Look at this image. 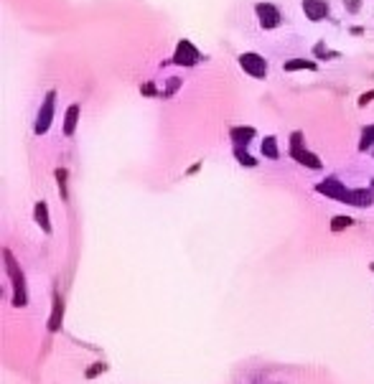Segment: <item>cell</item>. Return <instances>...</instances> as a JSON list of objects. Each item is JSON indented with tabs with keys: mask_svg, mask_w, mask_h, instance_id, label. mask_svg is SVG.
Wrapping results in <instances>:
<instances>
[{
	"mask_svg": "<svg viewBox=\"0 0 374 384\" xmlns=\"http://www.w3.org/2000/svg\"><path fill=\"white\" fill-rule=\"evenodd\" d=\"M239 66H242L249 76H255V79H265V76H267V61H265L260 54H252V51L239 54Z\"/></svg>",
	"mask_w": 374,
	"mask_h": 384,
	"instance_id": "cell-1",
	"label": "cell"
},
{
	"mask_svg": "<svg viewBox=\"0 0 374 384\" xmlns=\"http://www.w3.org/2000/svg\"><path fill=\"white\" fill-rule=\"evenodd\" d=\"M290 153H293V158H298V163H303V166H308V168H313V171H318V168H321V161H318V156H313V153L303 150V135H301V133H293V143H290Z\"/></svg>",
	"mask_w": 374,
	"mask_h": 384,
	"instance_id": "cell-2",
	"label": "cell"
},
{
	"mask_svg": "<svg viewBox=\"0 0 374 384\" xmlns=\"http://www.w3.org/2000/svg\"><path fill=\"white\" fill-rule=\"evenodd\" d=\"M199 59H201V54H199V49H196L191 41H181V44L176 46L173 61H176L178 66H194Z\"/></svg>",
	"mask_w": 374,
	"mask_h": 384,
	"instance_id": "cell-3",
	"label": "cell"
},
{
	"mask_svg": "<svg viewBox=\"0 0 374 384\" xmlns=\"http://www.w3.org/2000/svg\"><path fill=\"white\" fill-rule=\"evenodd\" d=\"M54 97H56V92H49L46 99H44V107L38 109V117H36V133L38 135L46 133L49 125H51V117H54Z\"/></svg>",
	"mask_w": 374,
	"mask_h": 384,
	"instance_id": "cell-4",
	"label": "cell"
},
{
	"mask_svg": "<svg viewBox=\"0 0 374 384\" xmlns=\"http://www.w3.org/2000/svg\"><path fill=\"white\" fill-rule=\"evenodd\" d=\"M255 13H257L262 28L270 31V28H277V26H280V13H277V8H275L272 3H257V6H255Z\"/></svg>",
	"mask_w": 374,
	"mask_h": 384,
	"instance_id": "cell-5",
	"label": "cell"
},
{
	"mask_svg": "<svg viewBox=\"0 0 374 384\" xmlns=\"http://www.w3.org/2000/svg\"><path fill=\"white\" fill-rule=\"evenodd\" d=\"M6 260H8V275L13 280V288H16V305H26V290H23V275L18 273V267H16V260L13 254L6 249Z\"/></svg>",
	"mask_w": 374,
	"mask_h": 384,
	"instance_id": "cell-6",
	"label": "cell"
},
{
	"mask_svg": "<svg viewBox=\"0 0 374 384\" xmlns=\"http://www.w3.org/2000/svg\"><path fill=\"white\" fill-rule=\"evenodd\" d=\"M303 11L311 21H323L328 16V3L326 0H303Z\"/></svg>",
	"mask_w": 374,
	"mask_h": 384,
	"instance_id": "cell-7",
	"label": "cell"
},
{
	"mask_svg": "<svg viewBox=\"0 0 374 384\" xmlns=\"http://www.w3.org/2000/svg\"><path fill=\"white\" fill-rule=\"evenodd\" d=\"M318 188V194H326V196H331V199H344V194H346V188H344V183L339 181V178H328L326 183H318L316 186Z\"/></svg>",
	"mask_w": 374,
	"mask_h": 384,
	"instance_id": "cell-8",
	"label": "cell"
},
{
	"mask_svg": "<svg viewBox=\"0 0 374 384\" xmlns=\"http://www.w3.org/2000/svg\"><path fill=\"white\" fill-rule=\"evenodd\" d=\"M341 201H344V204H351V206H369V204H371V191H366V188L349 191V188H346V194H344Z\"/></svg>",
	"mask_w": 374,
	"mask_h": 384,
	"instance_id": "cell-9",
	"label": "cell"
},
{
	"mask_svg": "<svg viewBox=\"0 0 374 384\" xmlns=\"http://www.w3.org/2000/svg\"><path fill=\"white\" fill-rule=\"evenodd\" d=\"M232 140L237 143V145H247L249 140L255 138V127H232Z\"/></svg>",
	"mask_w": 374,
	"mask_h": 384,
	"instance_id": "cell-10",
	"label": "cell"
},
{
	"mask_svg": "<svg viewBox=\"0 0 374 384\" xmlns=\"http://www.w3.org/2000/svg\"><path fill=\"white\" fill-rule=\"evenodd\" d=\"M61 316H64V303H61V298L56 295V298H54V313H51V321H49V328H51V331H59Z\"/></svg>",
	"mask_w": 374,
	"mask_h": 384,
	"instance_id": "cell-11",
	"label": "cell"
},
{
	"mask_svg": "<svg viewBox=\"0 0 374 384\" xmlns=\"http://www.w3.org/2000/svg\"><path fill=\"white\" fill-rule=\"evenodd\" d=\"M36 221L44 226V232L46 234H51V224H49V209H46V204L44 201H38L36 204Z\"/></svg>",
	"mask_w": 374,
	"mask_h": 384,
	"instance_id": "cell-12",
	"label": "cell"
},
{
	"mask_svg": "<svg viewBox=\"0 0 374 384\" xmlns=\"http://www.w3.org/2000/svg\"><path fill=\"white\" fill-rule=\"evenodd\" d=\"M76 117H79V104H71V107L66 109V120H64V133H66V135H74Z\"/></svg>",
	"mask_w": 374,
	"mask_h": 384,
	"instance_id": "cell-13",
	"label": "cell"
},
{
	"mask_svg": "<svg viewBox=\"0 0 374 384\" xmlns=\"http://www.w3.org/2000/svg\"><path fill=\"white\" fill-rule=\"evenodd\" d=\"M298 69H308V71H313V69H316V61H308V59H293V61H285V71H298Z\"/></svg>",
	"mask_w": 374,
	"mask_h": 384,
	"instance_id": "cell-14",
	"label": "cell"
},
{
	"mask_svg": "<svg viewBox=\"0 0 374 384\" xmlns=\"http://www.w3.org/2000/svg\"><path fill=\"white\" fill-rule=\"evenodd\" d=\"M262 156L277 158V143H275V138H265V143H262Z\"/></svg>",
	"mask_w": 374,
	"mask_h": 384,
	"instance_id": "cell-15",
	"label": "cell"
},
{
	"mask_svg": "<svg viewBox=\"0 0 374 384\" xmlns=\"http://www.w3.org/2000/svg\"><path fill=\"white\" fill-rule=\"evenodd\" d=\"M66 168H59L56 171V178H59V191H61V199H66Z\"/></svg>",
	"mask_w": 374,
	"mask_h": 384,
	"instance_id": "cell-16",
	"label": "cell"
},
{
	"mask_svg": "<svg viewBox=\"0 0 374 384\" xmlns=\"http://www.w3.org/2000/svg\"><path fill=\"white\" fill-rule=\"evenodd\" d=\"M351 224H354V221H351L349 216H336L334 224H331V229H334V232H341L344 226H351Z\"/></svg>",
	"mask_w": 374,
	"mask_h": 384,
	"instance_id": "cell-17",
	"label": "cell"
},
{
	"mask_svg": "<svg viewBox=\"0 0 374 384\" xmlns=\"http://www.w3.org/2000/svg\"><path fill=\"white\" fill-rule=\"evenodd\" d=\"M234 156L239 158V163H242V166H249V168L255 166V158H252V156H247V153H244V150H239V148L234 150Z\"/></svg>",
	"mask_w": 374,
	"mask_h": 384,
	"instance_id": "cell-18",
	"label": "cell"
},
{
	"mask_svg": "<svg viewBox=\"0 0 374 384\" xmlns=\"http://www.w3.org/2000/svg\"><path fill=\"white\" fill-rule=\"evenodd\" d=\"M371 143H374V125L364 130V135H361V150H366Z\"/></svg>",
	"mask_w": 374,
	"mask_h": 384,
	"instance_id": "cell-19",
	"label": "cell"
},
{
	"mask_svg": "<svg viewBox=\"0 0 374 384\" xmlns=\"http://www.w3.org/2000/svg\"><path fill=\"white\" fill-rule=\"evenodd\" d=\"M178 84H181V79H178V76H171V82H168V89H165L163 94H165V97H171V94L178 89Z\"/></svg>",
	"mask_w": 374,
	"mask_h": 384,
	"instance_id": "cell-20",
	"label": "cell"
},
{
	"mask_svg": "<svg viewBox=\"0 0 374 384\" xmlns=\"http://www.w3.org/2000/svg\"><path fill=\"white\" fill-rule=\"evenodd\" d=\"M313 54H316V56H323V54H326V56H339L336 51H328V49H326L323 44H318V46L313 49Z\"/></svg>",
	"mask_w": 374,
	"mask_h": 384,
	"instance_id": "cell-21",
	"label": "cell"
},
{
	"mask_svg": "<svg viewBox=\"0 0 374 384\" xmlns=\"http://www.w3.org/2000/svg\"><path fill=\"white\" fill-rule=\"evenodd\" d=\"M371 99H374V89H371V92H366V94H361V97H359V107H364V104H366V102H371Z\"/></svg>",
	"mask_w": 374,
	"mask_h": 384,
	"instance_id": "cell-22",
	"label": "cell"
},
{
	"mask_svg": "<svg viewBox=\"0 0 374 384\" xmlns=\"http://www.w3.org/2000/svg\"><path fill=\"white\" fill-rule=\"evenodd\" d=\"M359 3H361V0H346V8L354 13V11H359Z\"/></svg>",
	"mask_w": 374,
	"mask_h": 384,
	"instance_id": "cell-23",
	"label": "cell"
},
{
	"mask_svg": "<svg viewBox=\"0 0 374 384\" xmlns=\"http://www.w3.org/2000/svg\"><path fill=\"white\" fill-rule=\"evenodd\" d=\"M100 371H105V364H97L95 369H89V371H87V376H95V374H100Z\"/></svg>",
	"mask_w": 374,
	"mask_h": 384,
	"instance_id": "cell-24",
	"label": "cell"
},
{
	"mask_svg": "<svg viewBox=\"0 0 374 384\" xmlns=\"http://www.w3.org/2000/svg\"><path fill=\"white\" fill-rule=\"evenodd\" d=\"M143 92H145V94H153L155 89H153V84H145V87H143Z\"/></svg>",
	"mask_w": 374,
	"mask_h": 384,
	"instance_id": "cell-25",
	"label": "cell"
},
{
	"mask_svg": "<svg viewBox=\"0 0 374 384\" xmlns=\"http://www.w3.org/2000/svg\"><path fill=\"white\" fill-rule=\"evenodd\" d=\"M371 270H374V265H371Z\"/></svg>",
	"mask_w": 374,
	"mask_h": 384,
	"instance_id": "cell-26",
	"label": "cell"
}]
</instances>
